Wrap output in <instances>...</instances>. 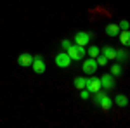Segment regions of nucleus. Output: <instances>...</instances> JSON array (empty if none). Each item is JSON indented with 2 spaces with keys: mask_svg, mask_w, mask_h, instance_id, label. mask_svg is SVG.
I'll return each mask as SVG.
<instances>
[{
  "mask_svg": "<svg viewBox=\"0 0 130 128\" xmlns=\"http://www.w3.org/2000/svg\"><path fill=\"white\" fill-rule=\"evenodd\" d=\"M99 80H101V87H102L104 90H111L113 87H115V80H113L111 75H102Z\"/></svg>",
  "mask_w": 130,
  "mask_h": 128,
  "instance_id": "obj_7",
  "label": "nucleus"
},
{
  "mask_svg": "<svg viewBox=\"0 0 130 128\" xmlns=\"http://www.w3.org/2000/svg\"><path fill=\"white\" fill-rule=\"evenodd\" d=\"M111 106H113V100H111L108 95H104V97H102V100H101V104H99V107H102L104 111H109Z\"/></svg>",
  "mask_w": 130,
  "mask_h": 128,
  "instance_id": "obj_11",
  "label": "nucleus"
},
{
  "mask_svg": "<svg viewBox=\"0 0 130 128\" xmlns=\"http://www.w3.org/2000/svg\"><path fill=\"white\" fill-rule=\"evenodd\" d=\"M87 52H89V56H90V57H94V59H95V57H97V56L101 54V50L97 49V47H90V49L87 50Z\"/></svg>",
  "mask_w": 130,
  "mask_h": 128,
  "instance_id": "obj_17",
  "label": "nucleus"
},
{
  "mask_svg": "<svg viewBox=\"0 0 130 128\" xmlns=\"http://www.w3.org/2000/svg\"><path fill=\"white\" fill-rule=\"evenodd\" d=\"M102 56H104L108 61H115V57H116V50L113 49V47H104V49H102Z\"/></svg>",
  "mask_w": 130,
  "mask_h": 128,
  "instance_id": "obj_9",
  "label": "nucleus"
},
{
  "mask_svg": "<svg viewBox=\"0 0 130 128\" xmlns=\"http://www.w3.org/2000/svg\"><path fill=\"white\" fill-rule=\"evenodd\" d=\"M95 61H97V66H106V64H108V59H106L104 56H97Z\"/></svg>",
  "mask_w": 130,
  "mask_h": 128,
  "instance_id": "obj_18",
  "label": "nucleus"
},
{
  "mask_svg": "<svg viewBox=\"0 0 130 128\" xmlns=\"http://www.w3.org/2000/svg\"><path fill=\"white\" fill-rule=\"evenodd\" d=\"M106 33H108L109 36H116V35L120 33V26L111 23V24H108V26H106Z\"/></svg>",
  "mask_w": 130,
  "mask_h": 128,
  "instance_id": "obj_10",
  "label": "nucleus"
},
{
  "mask_svg": "<svg viewBox=\"0 0 130 128\" xmlns=\"http://www.w3.org/2000/svg\"><path fill=\"white\" fill-rule=\"evenodd\" d=\"M85 88L89 90L90 94H95V92H99L102 87H101V80L95 78V76H92V78H85Z\"/></svg>",
  "mask_w": 130,
  "mask_h": 128,
  "instance_id": "obj_2",
  "label": "nucleus"
},
{
  "mask_svg": "<svg viewBox=\"0 0 130 128\" xmlns=\"http://www.w3.org/2000/svg\"><path fill=\"white\" fill-rule=\"evenodd\" d=\"M70 64H71V59H70V56H68L66 52H61V54L56 56V66H59V68H68Z\"/></svg>",
  "mask_w": 130,
  "mask_h": 128,
  "instance_id": "obj_6",
  "label": "nucleus"
},
{
  "mask_svg": "<svg viewBox=\"0 0 130 128\" xmlns=\"http://www.w3.org/2000/svg\"><path fill=\"white\" fill-rule=\"evenodd\" d=\"M115 59H118V61H127L128 59V54L125 52V50H116V57Z\"/></svg>",
  "mask_w": 130,
  "mask_h": 128,
  "instance_id": "obj_15",
  "label": "nucleus"
},
{
  "mask_svg": "<svg viewBox=\"0 0 130 128\" xmlns=\"http://www.w3.org/2000/svg\"><path fill=\"white\" fill-rule=\"evenodd\" d=\"M66 54L70 56L71 61H80V59H83V56H85V49H83L82 45H70V47L66 49Z\"/></svg>",
  "mask_w": 130,
  "mask_h": 128,
  "instance_id": "obj_1",
  "label": "nucleus"
},
{
  "mask_svg": "<svg viewBox=\"0 0 130 128\" xmlns=\"http://www.w3.org/2000/svg\"><path fill=\"white\" fill-rule=\"evenodd\" d=\"M31 62H33V56L31 54H21L19 57H18V64L23 66V68H26V66H31Z\"/></svg>",
  "mask_w": 130,
  "mask_h": 128,
  "instance_id": "obj_8",
  "label": "nucleus"
},
{
  "mask_svg": "<svg viewBox=\"0 0 130 128\" xmlns=\"http://www.w3.org/2000/svg\"><path fill=\"white\" fill-rule=\"evenodd\" d=\"M120 42L125 45V47L130 43V33H128V30H123V31L120 33Z\"/></svg>",
  "mask_w": 130,
  "mask_h": 128,
  "instance_id": "obj_12",
  "label": "nucleus"
},
{
  "mask_svg": "<svg viewBox=\"0 0 130 128\" xmlns=\"http://www.w3.org/2000/svg\"><path fill=\"white\" fill-rule=\"evenodd\" d=\"M75 87L78 90H83L85 88V78H75Z\"/></svg>",
  "mask_w": 130,
  "mask_h": 128,
  "instance_id": "obj_16",
  "label": "nucleus"
},
{
  "mask_svg": "<svg viewBox=\"0 0 130 128\" xmlns=\"http://www.w3.org/2000/svg\"><path fill=\"white\" fill-rule=\"evenodd\" d=\"M121 75V66L120 64H113L111 66V76H120Z\"/></svg>",
  "mask_w": 130,
  "mask_h": 128,
  "instance_id": "obj_14",
  "label": "nucleus"
},
{
  "mask_svg": "<svg viewBox=\"0 0 130 128\" xmlns=\"http://www.w3.org/2000/svg\"><path fill=\"white\" fill-rule=\"evenodd\" d=\"M31 66H33V71H35L37 75H42V73H45V62H43V57H42V56H37V57H33V62H31Z\"/></svg>",
  "mask_w": 130,
  "mask_h": 128,
  "instance_id": "obj_5",
  "label": "nucleus"
},
{
  "mask_svg": "<svg viewBox=\"0 0 130 128\" xmlns=\"http://www.w3.org/2000/svg\"><path fill=\"white\" fill-rule=\"evenodd\" d=\"M70 45H71V42H70V40H62V42H61V47H62V49H64V50L68 49Z\"/></svg>",
  "mask_w": 130,
  "mask_h": 128,
  "instance_id": "obj_20",
  "label": "nucleus"
},
{
  "mask_svg": "<svg viewBox=\"0 0 130 128\" xmlns=\"http://www.w3.org/2000/svg\"><path fill=\"white\" fill-rule=\"evenodd\" d=\"M82 69H83V73H85V75H94V73H95V69H97V61L94 59V57H90L89 61H83Z\"/></svg>",
  "mask_w": 130,
  "mask_h": 128,
  "instance_id": "obj_4",
  "label": "nucleus"
},
{
  "mask_svg": "<svg viewBox=\"0 0 130 128\" xmlns=\"http://www.w3.org/2000/svg\"><path fill=\"white\" fill-rule=\"evenodd\" d=\"M90 40H92V33H87V31H78V33H75V43H76V45L85 47V45L90 43Z\"/></svg>",
  "mask_w": 130,
  "mask_h": 128,
  "instance_id": "obj_3",
  "label": "nucleus"
},
{
  "mask_svg": "<svg viewBox=\"0 0 130 128\" xmlns=\"http://www.w3.org/2000/svg\"><path fill=\"white\" fill-rule=\"evenodd\" d=\"M89 95H90V92H89V90H87V88H83V90H82L80 97L83 99V100H87V99H89Z\"/></svg>",
  "mask_w": 130,
  "mask_h": 128,
  "instance_id": "obj_19",
  "label": "nucleus"
},
{
  "mask_svg": "<svg viewBox=\"0 0 130 128\" xmlns=\"http://www.w3.org/2000/svg\"><path fill=\"white\" fill-rule=\"evenodd\" d=\"M113 102H115L116 106H120V107H125V106L128 104V100H127V97H125V95H116V99H115Z\"/></svg>",
  "mask_w": 130,
  "mask_h": 128,
  "instance_id": "obj_13",
  "label": "nucleus"
},
{
  "mask_svg": "<svg viewBox=\"0 0 130 128\" xmlns=\"http://www.w3.org/2000/svg\"><path fill=\"white\" fill-rule=\"evenodd\" d=\"M120 30H128V21H121L120 23Z\"/></svg>",
  "mask_w": 130,
  "mask_h": 128,
  "instance_id": "obj_21",
  "label": "nucleus"
}]
</instances>
